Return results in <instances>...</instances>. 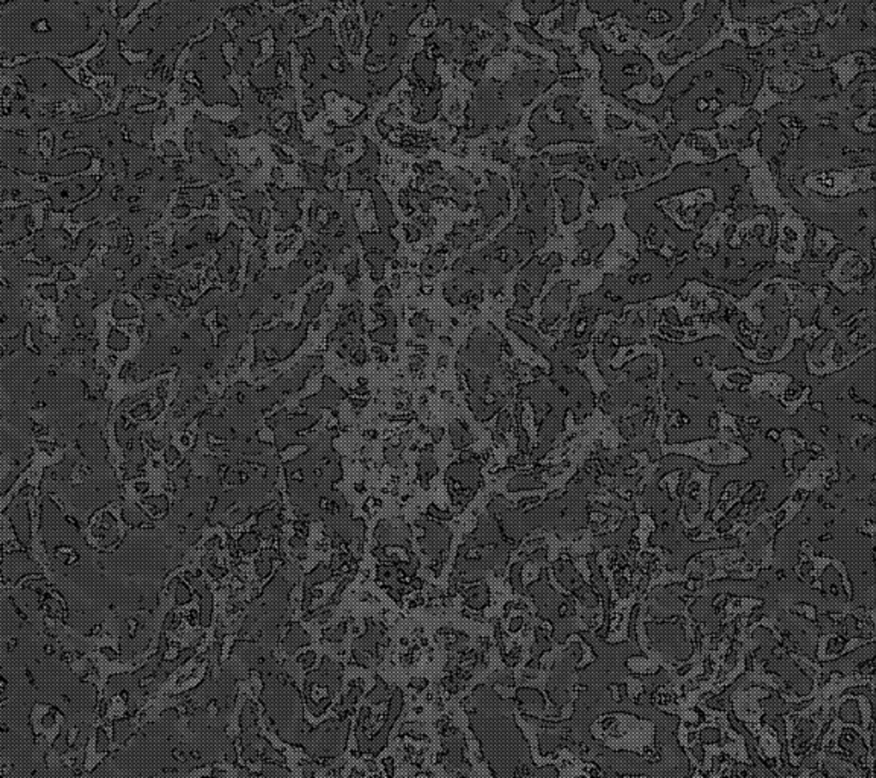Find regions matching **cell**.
Instances as JSON below:
<instances>
[{"mask_svg": "<svg viewBox=\"0 0 876 778\" xmlns=\"http://www.w3.org/2000/svg\"><path fill=\"white\" fill-rule=\"evenodd\" d=\"M376 297H377V298H382V300H385V298H390V290L386 289L385 286H382V287H381V289L377 290V292H376Z\"/></svg>", "mask_w": 876, "mask_h": 778, "instance_id": "13", "label": "cell"}, {"mask_svg": "<svg viewBox=\"0 0 876 778\" xmlns=\"http://www.w3.org/2000/svg\"><path fill=\"white\" fill-rule=\"evenodd\" d=\"M461 260L465 262V264H467V267L481 271V272H486V274L488 272V269H490V264H492V262H488V259L481 251L472 253L466 255V257H462Z\"/></svg>", "mask_w": 876, "mask_h": 778, "instance_id": "5", "label": "cell"}, {"mask_svg": "<svg viewBox=\"0 0 876 778\" xmlns=\"http://www.w3.org/2000/svg\"><path fill=\"white\" fill-rule=\"evenodd\" d=\"M441 267H443V259L438 257V255H435V254H432V255H429V257L423 262L422 271H423V274H426V276H434L435 272H438V271L441 269Z\"/></svg>", "mask_w": 876, "mask_h": 778, "instance_id": "7", "label": "cell"}, {"mask_svg": "<svg viewBox=\"0 0 876 778\" xmlns=\"http://www.w3.org/2000/svg\"><path fill=\"white\" fill-rule=\"evenodd\" d=\"M453 200H455V204H457L461 210H467L470 207L469 201L462 195H455Z\"/></svg>", "mask_w": 876, "mask_h": 778, "instance_id": "11", "label": "cell"}, {"mask_svg": "<svg viewBox=\"0 0 876 778\" xmlns=\"http://www.w3.org/2000/svg\"><path fill=\"white\" fill-rule=\"evenodd\" d=\"M363 244L367 250H377L384 253L386 259L393 257L399 246L396 239H394L390 233H386L385 230L379 234H364Z\"/></svg>", "mask_w": 876, "mask_h": 778, "instance_id": "3", "label": "cell"}, {"mask_svg": "<svg viewBox=\"0 0 876 778\" xmlns=\"http://www.w3.org/2000/svg\"><path fill=\"white\" fill-rule=\"evenodd\" d=\"M431 200H432V196L429 195V193H422V195H418V204L422 205V209H423L425 211H428V210H429V207H431Z\"/></svg>", "mask_w": 876, "mask_h": 778, "instance_id": "10", "label": "cell"}, {"mask_svg": "<svg viewBox=\"0 0 876 778\" xmlns=\"http://www.w3.org/2000/svg\"><path fill=\"white\" fill-rule=\"evenodd\" d=\"M720 10H721V5L718 0H708V2L704 3V11L701 13V15L685 29V32L680 36V40L677 41V45L674 47V52L677 57L688 54L689 50L701 46L703 43L708 40L710 31L714 29V27L717 24Z\"/></svg>", "mask_w": 876, "mask_h": 778, "instance_id": "1", "label": "cell"}, {"mask_svg": "<svg viewBox=\"0 0 876 778\" xmlns=\"http://www.w3.org/2000/svg\"><path fill=\"white\" fill-rule=\"evenodd\" d=\"M367 260L370 262L372 267L374 268V274L377 276V280H381L384 276V264H385V254L381 251H374V253H368Z\"/></svg>", "mask_w": 876, "mask_h": 778, "instance_id": "6", "label": "cell"}, {"mask_svg": "<svg viewBox=\"0 0 876 778\" xmlns=\"http://www.w3.org/2000/svg\"><path fill=\"white\" fill-rule=\"evenodd\" d=\"M365 187L373 192V200H374L376 210H377V220H379L382 228L386 230L390 227L397 225V219L393 215L391 204L388 202V200H386V195L382 192L381 186L376 181H370L365 184Z\"/></svg>", "mask_w": 876, "mask_h": 778, "instance_id": "2", "label": "cell"}, {"mask_svg": "<svg viewBox=\"0 0 876 778\" xmlns=\"http://www.w3.org/2000/svg\"><path fill=\"white\" fill-rule=\"evenodd\" d=\"M405 232H407L408 241H411V242L412 241H418L420 236H422V232H420V228L416 227V225H411V224L405 225Z\"/></svg>", "mask_w": 876, "mask_h": 778, "instance_id": "9", "label": "cell"}, {"mask_svg": "<svg viewBox=\"0 0 876 778\" xmlns=\"http://www.w3.org/2000/svg\"><path fill=\"white\" fill-rule=\"evenodd\" d=\"M444 193L446 190L443 189V187H432V190L429 192V195H431L432 198H440V196H443Z\"/></svg>", "mask_w": 876, "mask_h": 778, "instance_id": "12", "label": "cell"}, {"mask_svg": "<svg viewBox=\"0 0 876 778\" xmlns=\"http://www.w3.org/2000/svg\"><path fill=\"white\" fill-rule=\"evenodd\" d=\"M381 315L385 316V326L382 329H377L373 335L372 339L377 341L379 344H394L396 342V316H394L391 309H385V307L379 306L377 307Z\"/></svg>", "mask_w": 876, "mask_h": 778, "instance_id": "4", "label": "cell"}, {"mask_svg": "<svg viewBox=\"0 0 876 778\" xmlns=\"http://www.w3.org/2000/svg\"><path fill=\"white\" fill-rule=\"evenodd\" d=\"M490 186H492V190H493V195L496 196V198L499 200V201H502V202H506V196H509V189H506V186H505V183L502 181V179L495 177V175L490 177Z\"/></svg>", "mask_w": 876, "mask_h": 778, "instance_id": "8", "label": "cell"}]
</instances>
